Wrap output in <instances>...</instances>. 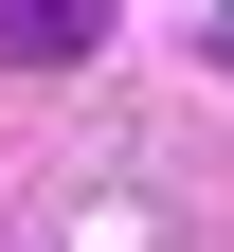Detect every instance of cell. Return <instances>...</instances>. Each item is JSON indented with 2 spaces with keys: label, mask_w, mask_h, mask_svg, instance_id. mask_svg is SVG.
<instances>
[{
  "label": "cell",
  "mask_w": 234,
  "mask_h": 252,
  "mask_svg": "<svg viewBox=\"0 0 234 252\" xmlns=\"http://www.w3.org/2000/svg\"><path fill=\"white\" fill-rule=\"evenodd\" d=\"M90 36H108V0H0V54L18 72H72Z\"/></svg>",
  "instance_id": "obj_1"
}]
</instances>
